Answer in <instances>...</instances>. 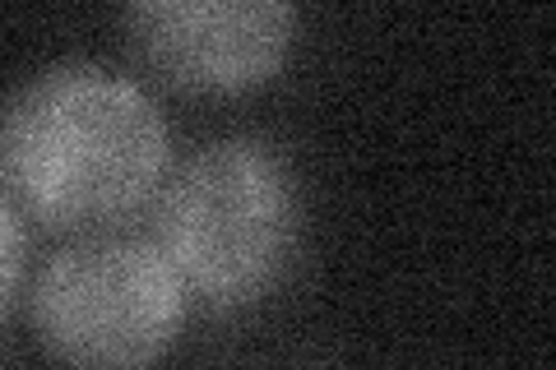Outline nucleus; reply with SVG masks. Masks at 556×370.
I'll return each mask as SVG.
<instances>
[{"instance_id":"20e7f679","label":"nucleus","mask_w":556,"mask_h":370,"mask_svg":"<svg viewBox=\"0 0 556 370\" xmlns=\"http://www.w3.org/2000/svg\"><path fill=\"white\" fill-rule=\"evenodd\" d=\"M130 61L186 98H247L288 69L302 14L283 0H139L121 14Z\"/></svg>"},{"instance_id":"7ed1b4c3","label":"nucleus","mask_w":556,"mask_h":370,"mask_svg":"<svg viewBox=\"0 0 556 370\" xmlns=\"http://www.w3.org/2000/svg\"><path fill=\"white\" fill-rule=\"evenodd\" d=\"M28 329L61 370H159L190 296L144 227L65 237L24 288Z\"/></svg>"},{"instance_id":"39448f33","label":"nucleus","mask_w":556,"mask_h":370,"mask_svg":"<svg viewBox=\"0 0 556 370\" xmlns=\"http://www.w3.org/2000/svg\"><path fill=\"white\" fill-rule=\"evenodd\" d=\"M24 288H28V222L0 195V324L10 320Z\"/></svg>"},{"instance_id":"f03ea898","label":"nucleus","mask_w":556,"mask_h":370,"mask_svg":"<svg viewBox=\"0 0 556 370\" xmlns=\"http://www.w3.org/2000/svg\"><path fill=\"white\" fill-rule=\"evenodd\" d=\"M144 232L177 269L190 310L237 320L298 273L311 237L306 176L269 135H214L172 163Z\"/></svg>"},{"instance_id":"f257e3e1","label":"nucleus","mask_w":556,"mask_h":370,"mask_svg":"<svg viewBox=\"0 0 556 370\" xmlns=\"http://www.w3.org/2000/svg\"><path fill=\"white\" fill-rule=\"evenodd\" d=\"M172 163L159 98L108 61H51L0 98V195L38 232L130 227L153 208Z\"/></svg>"}]
</instances>
